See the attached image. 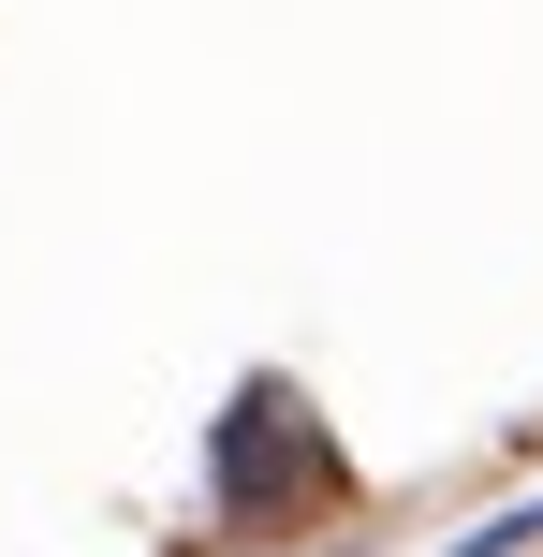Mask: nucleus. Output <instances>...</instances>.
Instances as JSON below:
<instances>
[{"label":"nucleus","instance_id":"f257e3e1","mask_svg":"<svg viewBox=\"0 0 543 557\" xmlns=\"http://www.w3.org/2000/svg\"><path fill=\"white\" fill-rule=\"evenodd\" d=\"M529 543H543V499H515V513H485V529H470L456 557H529Z\"/></svg>","mask_w":543,"mask_h":557}]
</instances>
